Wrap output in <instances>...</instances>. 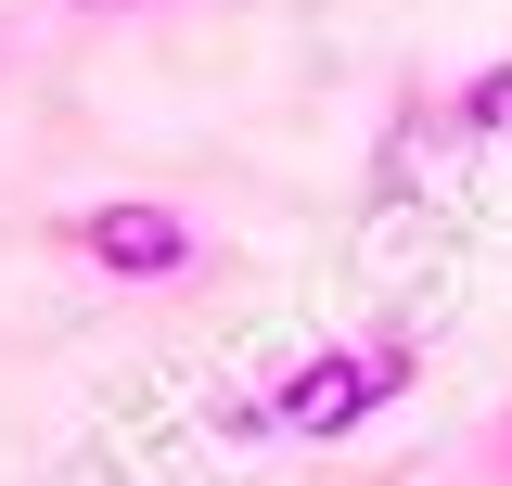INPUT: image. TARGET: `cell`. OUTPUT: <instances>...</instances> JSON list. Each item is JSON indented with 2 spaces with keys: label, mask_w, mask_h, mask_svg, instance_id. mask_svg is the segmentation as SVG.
Instances as JSON below:
<instances>
[{
  "label": "cell",
  "mask_w": 512,
  "mask_h": 486,
  "mask_svg": "<svg viewBox=\"0 0 512 486\" xmlns=\"http://www.w3.org/2000/svg\"><path fill=\"white\" fill-rule=\"evenodd\" d=\"M410 384H423L410 320H372V333H333V346H308V359H282L256 397H231V435H295V448H333V435L384 423Z\"/></svg>",
  "instance_id": "6da1fadb"
},
{
  "label": "cell",
  "mask_w": 512,
  "mask_h": 486,
  "mask_svg": "<svg viewBox=\"0 0 512 486\" xmlns=\"http://www.w3.org/2000/svg\"><path fill=\"white\" fill-rule=\"evenodd\" d=\"M64 243H77L103 282H180L192 256H205V243H192V218H180V205H154V192H103V205H77V218H64Z\"/></svg>",
  "instance_id": "7a4b0ae2"
},
{
  "label": "cell",
  "mask_w": 512,
  "mask_h": 486,
  "mask_svg": "<svg viewBox=\"0 0 512 486\" xmlns=\"http://www.w3.org/2000/svg\"><path fill=\"white\" fill-rule=\"evenodd\" d=\"M448 128H474V141H512V64H474V77L448 90Z\"/></svg>",
  "instance_id": "3957f363"
},
{
  "label": "cell",
  "mask_w": 512,
  "mask_h": 486,
  "mask_svg": "<svg viewBox=\"0 0 512 486\" xmlns=\"http://www.w3.org/2000/svg\"><path fill=\"white\" fill-rule=\"evenodd\" d=\"M64 13H154V0H64Z\"/></svg>",
  "instance_id": "277c9868"
},
{
  "label": "cell",
  "mask_w": 512,
  "mask_h": 486,
  "mask_svg": "<svg viewBox=\"0 0 512 486\" xmlns=\"http://www.w3.org/2000/svg\"><path fill=\"white\" fill-rule=\"evenodd\" d=\"M500 461H512V435H500Z\"/></svg>",
  "instance_id": "5b68a950"
}]
</instances>
